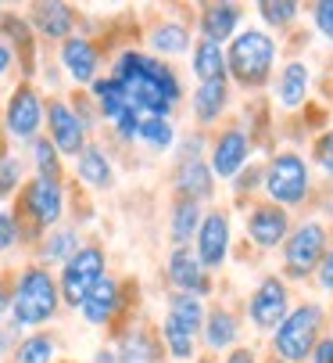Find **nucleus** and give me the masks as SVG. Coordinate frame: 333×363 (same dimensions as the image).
<instances>
[{"label": "nucleus", "mask_w": 333, "mask_h": 363, "mask_svg": "<svg viewBox=\"0 0 333 363\" xmlns=\"http://www.w3.org/2000/svg\"><path fill=\"white\" fill-rule=\"evenodd\" d=\"M107 76L126 90V101L140 116L169 119V112L180 105V97H183V86H180L176 72L161 58L144 55V50H133V47L115 58V65H111Z\"/></svg>", "instance_id": "nucleus-1"}, {"label": "nucleus", "mask_w": 333, "mask_h": 363, "mask_svg": "<svg viewBox=\"0 0 333 363\" xmlns=\"http://www.w3.org/2000/svg\"><path fill=\"white\" fill-rule=\"evenodd\" d=\"M62 313V291H58V277L47 267L29 263L18 270V277L11 281V309L8 320L18 331H36L47 328L54 317Z\"/></svg>", "instance_id": "nucleus-2"}, {"label": "nucleus", "mask_w": 333, "mask_h": 363, "mask_svg": "<svg viewBox=\"0 0 333 363\" xmlns=\"http://www.w3.org/2000/svg\"><path fill=\"white\" fill-rule=\"evenodd\" d=\"M65 205H69L65 180H43V177L25 180V187L18 191V213H15L18 223H22V234H25V223L36 234H47L54 227H62Z\"/></svg>", "instance_id": "nucleus-3"}, {"label": "nucleus", "mask_w": 333, "mask_h": 363, "mask_svg": "<svg viewBox=\"0 0 333 363\" xmlns=\"http://www.w3.org/2000/svg\"><path fill=\"white\" fill-rule=\"evenodd\" d=\"M100 277H107V255H104L100 245H86V241H83V248L69 259V263L62 267V274H58L62 306L79 309V302L93 291V284H97Z\"/></svg>", "instance_id": "nucleus-4"}, {"label": "nucleus", "mask_w": 333, "mask_h": 363, "mask_svg": "<svg viewBox=\"0 0 333 363\" xmlns=\"http://www.w3.org/2000/svg\"><path fill=\"white\" fill-rule=\"evenodd\" d=\"M43 119H47L43 94L33 83H18L4 105V137L15 144H33L36 137H43Z\"/></svg>", "instance_id": "nucleus-5"}, {"label": "nucleus", "mask_w": 333, "mask_h": 363, "mask_svg": "<svg viewBox=\"0 0 333 363\" xmlns=\"http://www.w3.org/2000/svg\"><path fill=\"white\" fill-rule=\"evenodd\" d=\"M319 328H322V309L319 306H298L284 317V324L276 328V352L284 356V363H298L308 359L315 342H319Z\"/></svg>", "instance_id": "nucleus-6"}, {"label": "nucleus", "mask_w": 333, "mask_h": 363, "mask_svg": "<svg viewBox=\"0 0 333 363\" xmlns=\"http://www.w3.org/2000/svg\"><path fill=\"white\" fill-rule=\"evenodd\" d=\"M272 58H276V43H272L265 33L247 29V33H240V36L233 40V47H230V72H233L240 83L258 86V83H265V76H269V69H272Z\"/></svg>", "instance_id": "nucleus-7"}, {"label": "nucleus", "mask_w": 333, "mask_h": 363, "mask_svg": "<svg viewBox=\"0 0 333 363\" xmlns=\"http://www.w3.org/2000/svg\"><path fill=\"white\" fill-rule=\"evenodd\" d=\"M43 126H47L43 137L58 147L62 159H76V155L90 144V130L83 126V119H79L76 108H72V101H65V97L47 101V119H43Z\"/></svg>", "instance_id": "nucleus-8"}, {"label": "nucleus", "mask_w": 333, "mask_h": 363, "mask_svg": "<svg viewBox=\"0 0 333 363\" xmlns=\"http://www.w3.org/2000/svg\"><path fill=\"white\" fill-rule=\"evenodd\" d=\"M265 191L280 205H298L308 194V166L298 155H276L265 169Z\"/></svg>", "instance_id": "nucleus-9"}, {"label": "nucleus", "mask_w": 333, "mask_h": 363, "mask_svg": "<svg viewBox=\"0 0 333 363\" xmlns=\"http://www.w3.org/2000/svg\"><path fill=\"white\" fill-rule=\"evenodd\" d=\"M58 65H62V72L76 86L90 90L93 79H100V50H97V43L90 36H79L76 33L65 43H58Z\"/></svg>", "instance_id": "nucleus-10"}, {"label": "nucleus", "mask_w": 333, "mask_h": 363, "mask_svg": "<svg viewBox=\"0 0 333 363\" xmlns=\"http://www.w3.org/2000/svg\"><path fill=\"white\" fill-rule=\"evenodd\" d=\"M29 29L40 40L50 43H65L69 36H76V8L62 4V0H40V4L29 8Z\"/></svg>", "instance_id": "nucleus-11"}, {"label": "nucleus", "mask_w": 333, "mask_h": 363, "mask_svg": "<svg viewBox=\"0 0 333 363\" xmlns=\"http://www.w3.org/2000/svg\"><path fill=\"white\" fill-rule=\"evenodd\" d=\"M326 255V230L319 223H305L291 234L287 241V274L291 277H305L312 274Z\"/></svg>", "instance_id": "nucleus-12"}, {"label": "nucleus", "mask_w": 333, "mask_h": 363, "mask_svg": "<svg viewBox=\"0 0 333 363\" xmlns=\"http://www.w3.org/2000/svg\"><path fill=\"white\" fill-rule=\"evenodd\" d=\"M119 309H122V284L115 277H100L93 284V291L79 302V317L90 324V328H107L111 320L119 317Z\"/></svg>", "instance_id": "nucleus-13"}, {"label": "nucleus", "mask_w": 333, "mask_h": 363, "mask_svg": "<svg viewBox=\"0 0 333 363\" xmlns=\"http://www.w3.org/2000/svg\"><path fill=\"white\" fill-rule=\"evenodd\" d=\"M251 320L258 324V328H280L284 324V317L291 313V298H287V288H284V281H276V277H265L258 288H255V295H251Z\"/></svg>", "instance_id": "nucleus-14"}, {"label": "nucleus", "mask_w": 333, "mask_h": 363, "mask_svg": "<svg viewBox=\"0 0 333 363\" xmlns=\"http://www.w3.org/2000/svg\"><path fill=\"white\" fill-rule=\"evenodd\" d=\"M230 252V220L226 213H208L197 227V263L201 267H222Z\"/></svg>", "instance_id": "nucleus-15"}, {"label": "nucleus", "mask_w": 333, "mask_h": 363, "mask_svg": "<svg viewBox=\"0 0 333 363\" xmlns=\"http://www.w3.org/2000/svg\"><path fill=\"white\" fill-rule=\"evenodd\" d=\"M76 180L86 191H111V187H115V166H111V155L100 144L90 140L76 155Z\"/></svg>", "instance_id": "nucleus-16"}, {"label": "nucleus", "mask_w": 333, "mask_h": 363, "mask_svg": "<svg viewBox=\"0 0 333 363\" xmlns=\"http://www.w3.org/2000/svg\"><path fill=\"white\" fill-rule=\"evenodd\" d=\"M79 248H83L79 230L62 223V227H54V230H47V234L40 238L36 255H40V267H47V270H50V267H65Z\"/></svg>", "instance_id": "nucleus-17"}, {"label": "nucleus", "mask_w": 333, "mask_h": 363, "mask_svg": "<svg viewBox=\"0 0 333 363\" xmlns=\"http://www.w3.org/2000/svg\"><path fill=\"white\" fill-rule=\"evenodd\" d=\"M169 281L180 288V295L201 298L208 291V274H204V267L197 263V255L190 248H176L169 255Z\"/></svg>", "instance_id": "nucleus-18"}, {"label": "nucleus", "mask_w": 333, "mask_h": 363, "mask_svg": "<svg viewBox=\"0 0 333 363\" xmlns=\"http://www.w3.org/2000/svg\"><path fill=\"white\" fill-rule=\"evenodd\" d=\"M247 162V137L244 130H226L211 151V177H237L240 166Z\"/></svg>", "instance_id": "nucleus-19"}, {"label": "nucleus", "mask_w": 333, "mask_h": 363, "mask_svg": "<svg viewBox=\"0 0 333 363\" xmlns=\"http://www.w3.org/2000/svg\"><path fill=\"white\" fill-rule=\"evenodd\" d=\"M247 234L255 238V245L262 248H272L287 238V213L276 209V205H262V209L251 213L247 220Z\"/></svg>", "instance_id": "nucleus-20"}, {"label": "nucleus", "mask_w": 333, "mask_h": 363, "mask_svg": "<svg viewBox=\"0 0 333 363\" xmlns=\"http://www.w3.org/2000/svg\"><path fill=\"white\" fill-rule=\"evenodd\" d=\"M86 94H90V101H93L97 116H100L107 126L115 123L122 112H129V108H133L129 101H126V90H122L115 79H111V76H100V79H93V86H90Z\"/></svg>", "instance_id": "nucleus-21"}, {"label": "nucleus", "mask_w": 333, "mask_h": 363, "mask_svg": "<svg viewBox=\"0 0 333 363\" xmlns=\"http://www.w3.org/2000/svg\"><path fill=\"white\" fill-rule=\"evenodd\" d=\"M11 363H58V338L47 331H29L11 349Z\"/></svg>", "instance_id": "nucleus-22"}, {"label": "nucleus", "mask_w": 333, "mask_h": 363, "mask_svg": "<svg viewBox=\"0 0 333 363\" xmlns=\"http://www.w3.org/2000/svg\"><path fill=\"white\" fill-rule=\"evenodd\" d=\"M176 187L187 201H201L211 194V169L201 159H183L176 169Z\"/></svg>", "instance_id": "nucleus-23"}, {"label": "nucleus", "mask_w": 333, "mask_h": 363, "mask_svg": "<svg viewBox=\"0 0 333 363\" xmlns=\"http://www.w3.org/2000/svg\"><path fill=\"white\" fill-rule=\"evenodd\" d=\"M111 352L115 363H158V342L147 331H126Z\"/></svg>", "instance_id": "nucleus-24"}, {"label": "nucleus", "mask_w": 333, "mask_h": 363, "mask_svg": "<svg viewBox=\"0 0 333 363\" xmlns=\"http://www.w3.org/2000/svg\"><path fill=\"white\" fill-rule=\"evenodd\" d=\"M237 22H240V8H237V4H211V8H204V15H201L204 40L222 43V40L237 29Z\"/></svg>", "instance_id": "nucleus-25"}, {"label": "nucleus", "mask_w": 333, "mask_h": 363, "mask_svg": "<svg viewBox=\"0 0 333 363\" xmlns=\"http://www.w3.org/2000/svg\"><path fill=\"white\" fill-rule=\"evenodd\" d=\"M29 162H33V177H43V180H62L65 177V159L47 137H36L29 144Z\"/></svg>", "instance_id": "nucleus-26"}, {"label": "nucleus", "mask_w": 333, "mask_h": 363, "mask_svg": "<svg viewBox=\"0 0 333 363\" xmlns=\"http://www.w3.org/2000/svg\"><path fill=\"white\" fill-rule=\"evenodd\" d=\"M226 101H230V86H226V79L201 83L197 94H194V116H197L201 123H211V119H218L222 108H226Z\"/></svg>", "instance_id": "nucleus-27"}, {"label": "nucleus", "mask_w": 333, "mask_h": 363, "mask_svg": "<svg viewBox=\"0 0 333 363\" xmlns=\"http://www.w3.org/2000/svg\"><path fill=\"white\" fill-rule=\"evenodd\" d=\"M194 76H197L201 83H211V79L226 76V55H222L218 43L201 40V43L194 47Z\"/></svg>", "instance_id": "nucleus-28"}, {"label": "nucleus", "mask_w": 333, "mask_h": 363, "mask_svg": "<svg viewBox=\"0 0 333 363\" xmlns=\"http://www.w3.org/2000/svg\"><path fill=\"white\" fill-rule=\"evenodd\" d=\"M151 50L154 55H183L187 43H190V33L180 26V22H161L151 29Z\"/></svg>", "instance_id": "nucleus-29"}, {"label": "nucleus", "mask_w": 333, "mask_h": 363, "mask_svg": "<svg viewBox=\"0 0 333 363\" xmlns=\"http://www.w3.org/2000/svg\"><path fill=\"white\" fill-rule=\"evenodd\" d=\"M305 94H308V69L301 62H294L280 76V105L298 108V105H305Z\"/></svg>", "instance_id": "nucleus-30"}, {"label": "nucleus", "mask_w": 333, "mask_h": 363, "mask_svg": "<svg viewBox=\"0 0 333 363\" xmlns=\"http://www.w3.org/2000/svg\"><path fill=\"white\" fill-rule=\"evenodd\" d=\"M204 342L211 349H226L237 342V317L226 309H215L211 317H204Z\"/></svg>", "instance_id": "nucleus-31"}, {"label": "nucleus", "mask_w": 333, "mask_h": 363, "mask_svg": "<svg viewBox=\"0 0 333 363\" xmlns=\"http://www.w3.org/2000/svg\"><path fill=\"white\" fill-rule=\"evenodd\" d=\"M136 140L154 147V151H165V147H173L176 144V130L169 119H158V116H144L140 119V130H136Z\"/></svg>", "instance_id": "nucleus-32"}, {"label": "nucleus", "mask_w": 333, "mask_h": 363, "mask_svg": "<svg viewBox=\"0 0 333 363\" xmlns=\"http://www.w3.org/2000/svg\"><path fill=\"white\" fill-rule=\"evenodd\" d=\"M197 227H201V209H197V201H180L176 209H173V241H176V248H187V241L197 234Z\"/></svg>", "instance_id": "nucleus-33"}, {"label": "nucleus", "mask_w": 333, "mask_h": 363, "mask_svg": "<svg viewBox=\"0 0 333 363\" xmlns=\"http://www.w3.org/2000/svg\"><path fill=\"white\" fill-rule=\"evenodd\" d=\"M25 187V162L18 159V155H0V201L15 198L18 191Z\"/></svg>", "instance_id": "nucleus-34"}, {"label": "nucleus", "mask_w": 333, "mask_h": 363, "mask_svg": "<svg viewBox=\"0 0 333 363\" xmlns=\"http://www.w3.org/2000/svg\"><path fill=\"white\" fill-rule=\"evenodd\" d=\"M169 317L180 320V324L194 335V331L204 328V306H201V298H194V295H176V298L169 302Z\"/></svg>", "instance_id": "nucleus-35"}, {"label": "nucleus", "mask_w": 333, "mask_h": 363, "mask_svg": "<svg viewBox=\"0 0 333 363\" xmlns=\"http://www.w3.org/2000/svg\"><path fill=\"white\" fill-rule=\"evenodd\" d=\"M161 338H165V345H169V352H173L176 359H190V356H194V335H190L180 320L165 317V320H161Z\"/></svg>", "instance_id": "nucleus-36"}, {"label": "nucleus", "mask_w": 333, "mask_h": 363, "mask_svg": "<svg viewBox=\"0 0 333 363\" xmlns=\"http://www.w3.org/2000/svg\"><path fill=\"white\" fill-rule=\"evenodd\" d=\"M22 223L15 216V209H0V255H8L18 241H22Z\"/></svg>", "instance_id": "nucleus-37"}, {"label": "nucleus", "mask_w": 333, "mask_h": 363, "mask_svg": "<svg viewBox=\"0 0 333 363\" xmlns=\"http://www.w3.org/2000/svg\"><path fill=\"white\" fill-rule=\"evenodd\" d=\"M258 11H262V18H265L269 26H287V22H294L298 4H287V0L272 4V0H265V4H258Z\"/></svg>", "instance_id": "nucleus-38"}, {"label": "nucleus", "mask_w": 333, "mask_h": 363, "mask_svg": "<svg viewBox=\"0 0 333 363\" xmlns=\"http://www.w3.org/2000/svg\"><path fill=\"white\" fill-rule=\"evenodd\" d=\"M315 26L322 36L333 40V0H322V4H315Z\"/></svg>", "instance_id": "nucleus-39"}, {"label": "nucleus", "mask_w": 333, "mask_h": 363, "mask_svg": "<svg viewBox=\"0 0 333 363\" xmlns=\"http://www.w3.org/2000/svg\"><path fill=\"white\" fill-rule=\"evenodd\" d=\"M315 159H319V166H322L326 173H333V130L315 144Z\"/></svg>", "instance_id": "nucleus-40"}, {"label": "nucleus", "mask_w": 333, "mask_h": 363, "mask_svg": "<svg viewBox=\"0 0 333 363\" xmlns=\"http://www.w3.org/2000/svg\"><path fill=\"white\" fill-rule=\"evenodd\" d=\"M319 284H322L326 291H333V252H326L322 263H319Z\"/></svg>", "instance_id": "nucleus-41"}, {"label": "nucleus", "mask_w": 333, "mask_h": 363, "mask_svg": "<svg viewBox=\"0 0 333 363\" xmlns=\"http://www.w3.org/2000/svg\"><path fill=\"white\" fill-rule=\"evenodd\" d=\"M312 363H333V338L315 342V349H312Z\"/></svg>", "instance_id": "nucleus-42"}, {"label": "nucleus", "mask_w": 333, "mask_h": 363, "mask_svg": "<svg viewBox=\"0 0 333 363\" xmlns=\"http://www.w3.org/2000/svg\"><path fill=\"white\" fill-rule=\"evenodd\" d=\"M11 69H15V50H11L4 40H0V79H4Z\"/></svg>", "instance_id": "nucleus-43"}, {"label": "nucleus", "mask_w": 333, "mask_h": 363, "mask_svg": "<svg viewBox=\"0 0 333 363\" xmlns=\"http://www.w3.org/2000/svg\"><path fill=\"white\" fill-rule=\"evenodd\" d=\"M8 309H11V281L0 277V320L8 317Z\"/></svg>", "instance_id": "nucleus-44"}, {"label": "nucleus", "mask_w": 333, "mask_h": 363, "mask_svg": "<svg viewBox=\"0 0 333 363\" xmlns=\"http://www.w3.org/2000/svg\"><path fill=\"white\" fill-rule=\"evenodd\" d=\"M226 363H255V352L251 349H237V352H230Z\"/></svg>", "instance_id": "nucleus-45"}, {"label": "nucleus", "mask_w": 333, "mask_h": 363, "mask_svg": "<svg viewBox=\"0 0 333 363\" xmlns=\"http://www.w3.org/2000/svg\"><path fill=\"white\" fill-rule=\"evenodd\" d=\"M93 363H115V352H111V349H97Z\"/></svg>", "instance_id": "nucleus-46"}, {"label": "nucleus", "mask_w": 333, "mask_h": 363, "mask_svg": "<svg viewBox=\"0 0 333 363\" xmlns=\"http://www.w3.org/2000/svg\"><path fill=\"white\" fill-rule=\"evenodd\" d=\"M272 363H276V359H272ZM280 363H284V359H280Z\"/></svg>", "instance_id": "nucleus-47"}, {"label": "nucleus", "mask_w": 333, "mask_h": 363, "mask_svg": "<svg viewBox=\"0 0 333 363\" xmlns=\"http://www.w3.org/2000/svg\"><path fill=\"white\" fill-rule=\"evenodd\" d=\"M0 11H4V8H0Z\"/></svg>", "instance_id": "nucleus-48"}]
</instances>
